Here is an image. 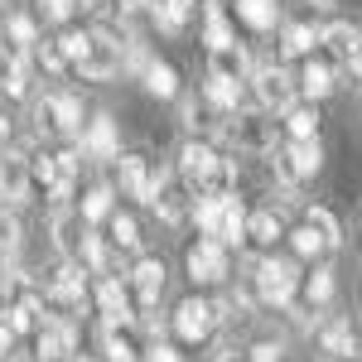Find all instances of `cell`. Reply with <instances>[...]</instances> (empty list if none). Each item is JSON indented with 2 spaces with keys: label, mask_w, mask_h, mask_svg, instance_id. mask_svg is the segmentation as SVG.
Segmentation results:
<instances>
[{
  "label": "cell",
  "mask_w": 362,
  "mask_h": 362,
  "mask_svg": "<svg viewBox=\"0 0 362 362\" xmlns=\"http://www.w3.org/2000/svg\"><path fill=\"white\" fill-rule=\"evenodd\" d=\"M49 300H58V305H68V309L83 305V266L63 261L54 276H49Z\"/></svg>",
  "instance_id": "14"
},
{
  "label": "cell",
  "mask_w": 362,
  "mask_h": 362,
  "mask_svg": "<svg viewBox=\"0 0 362 362\" xmlns=\"http://www.w3.org/2000/svg\"><path fill=\"white\" fill-rule=\"evenodd\" d=\"M29 160H20V155H0V198L5 203H25L29 194Z\"/></svg>",
  "instance_id": "12"
},
{
  "label": "cell",
  "mask_w": 362,
  "mask_h": 362,
  "mask_svg": "<svg viewBox=\"0 0 362 362\" xmlns=\"http://www.w3.org/2000/svg\"><path fill=\"white\" fill-rule=\"evenodd\" d=\"M223 203H227V198H198V208H194L198 227H203L213 242H218V227H223Z\"/></svg>",
  "instance_id": "39"
},
{
  "label": "cell",
  "mask_w": 362,
  "mask_h": 362,
  "mask_svg": "<svg viewBox=\"0 0 362 362\" xmlns=\"http://www.w3.org/2000/svg\"><path fill=\"white\" fill-rule=\"evenodd\" d=\"M300 92L314 97V102L329 97V92H334V63H329V58H309L305 73H300Z\"/></svg>",
  "instance_id": "21"
},
{
  "label": "cell",
  "mask_w": 362,
  "mask_h": 362,
  "mask_svg": "<svg viewBox=\"0 0 362 362\" xmlns=\"http://www.w3.org/2000/svg\"><path fill=\"white\" fill-rule=\"evenodd\" d=\"M218 362H232V358H227V353H223V358H218Z\"/></svg>",
  "instance_id": "56"
},
{
  "label": "cell",
  "mask_w": 362,
  "mask_h": 362,
  "mask_svg": "<svg viewBox=\"0 0 362 362\" xmlns=\"http://www.w3.org/2000/svg\"><path fill=\"white\" fill-rule=\"evenodd\" d=\"M145 5H155V0H121V15H140Z\"/></svg>",
  "instance_id": "50"
},
{
  "label": "cell",
  "mask_w": 362,
  "mask_h": 362,
  "mask_svg": "<svg viewBox=\"0 0 362 362\" xmlns=\"http://www.w3.org/2000/svg\"><path fill=\"white\" fill-rule=\"evenodd\" d=\"M290 237H295V251H300V256H319V251H324V242H319L314 227H300V232H290Z\"/></svg>",
  "instance_id": "45"
},
{
  "label": "cell",
  "mask_w": 362,
  "mask_h": 362,
  "mask_svg": "<svg viewBox=\"0 0 362 362\" xmlns=\"http://www.w3.org/2000/svg\"><path fill=\"white\" fill-rule=\"evenodd\" d=\"M10 338H15V334H10V329H0V358L10 353Z\"/></svg>",
  "instance_id": "53"
},
{
  "label": "cell",
  "mask_w": 362,
  "mask_h": 362,
  "mask_svg": "<svg viewBox=\"0 0 362 362\" xmlns=\"http://www.w3.org/2000/svg\"><path fill=\"white\" fill-rule=\"evenodd\" d=\"M83 223L78 218H68V213H54V242H58V251H78L83 247Z\"/></svg>",
  "instance_id": "32"
},
{
  "label": "cell",
  "mask_w": 362,
  "mask_h": 362,
  "mask_svg": "<svg viewBox=\"0 0 362 362\" xmlns=\"http://www.w3.org/2000/svg\"><path fill=\"white\" fill-rule=\"evenodd\" d=\"M102 343H107V362H140L136 358V343H131L126 334H116V324L102 329Z\"/></svg>",
  "instance_id": "37"
},
{
  "label": "cell",
  "mask_w": 362,
  "mask_h": 362,
  "mask_svg": "<svg viewBox=\"0 0 362 362\" xmlns=\"http://www.w3.org/2000/svg\"><path fill=\"white\" fill-rule=\"evenodd\" d=\"M251 362H280V348L276 343H256L251 348Z\"/></svg>",
  "instance_id": "49"
},
{
  "label": "cell",
  "mask_w": 362,
  "mask_h": 362,
  "mask_svg": "<svg viewBox=\"0 0 362 362\" xmlns=\"http://www.w3.org/2000/svg\"><path fill=\"white\" fill-rule=\"evenodd\" d=\"M97 305H102V314H107V324H126L131 319V300H126V285L116 276H107L102 285H97Z\"/></svg>",
  "instance_id": "18"
},
{
  "label": "cell",
  "mask_w": 362,
  "mask_h": 362,
  "mask_svg": "<svg viewBox=\"0 0 362 362\" xmlns=\"http://www.w3.org/2000/svg\"><path fill=\"white\" fill-rule=\"evenodd\" d=\"M150 203H155V213H160V218H165L169 227H174V223H184V218H189V189H179V184H169L165 174H155V198H150Z\"/></svg>",
  "instance_id": "11"
},
{
  "label": "cell",
  "mask_w": 362,
  "mask_h": 362,
  "mask_svg": "<svg viewBox=\"0 0 362 362\" xmlns=\"http://www.w3.org/2000/svg\"><path fill=\"white\" fill-rule=\"evenodd\" d=\"M314 44H324V29H319V25H290V29H285V44H280V49L295 58V54H309Z\"/></svg>",
  "instance_id": "28"
},
{
  "label": "cell",
  "mask_w": 362,
  "mask_h": 362,
  "mask_svg": "<svg viewBox=\"0 0 362 362\" xmlns=\"http://www.w3.org/2000/svg\"><path fill=\"white\" fill-rule=\"evenodd\" d=\"M83 256H87V266H92L97 276H107V266H112V256H107V247H102V242H97L92 232L83 237Z\"/></svg>",
  "instance_id": "43"
},
{
  "label": "cell",
  "mask_w": 362,
  "mask_h": 362,
  "mask_svg": "<svg viewBox=\"0 0 362 362\" xmlns=\"http://www.w3.org/2000/svg\"><path fill=\"white\" fill-rule=\"evenodd\" d=\"M324 353L353 358V324H329V329H324Z\"/></svg>",
  "instance_id": "38"
},
{
  "label": "cell",
  "mask_w": 362,
  "mask_h": 362,
  "mask_svg": "<svg viewBox=\"0 0 362 362\" xmlns=\"http://www.w3.org/2000/svg\"><path fill=\"white\" fill-rule=\"evenodd\" d=\"M34 121H39L44 136H78L83 140V107H78V97H44L34 107Z\"/></svg>",
  "instance_id": "4"
},
{
  "label": "cell",
  "mask_w": 362,
  "mask_h": 362,
  "mask_svg": "<svg viewBox=\"0 0 362 362\" xmlns=\"http://www.w3.org/2000/svg\"><path fill=\"white\" fill-rule=\"evenodd\" d=\"M213 324H218V305H208V300H184L174 309V334L184 343H203L213 334Z\"/></svg>",
  "instance_id": "8"
},
{
  "label": "cell",
  "mask_w": 362,
  "mask_h": 362,
  "mask_svg": "<svg viewBox=\"0 0 362 362\" xmlns=\"http://www.w3.org/2000/svg\"><path fill=\"white\" fill-rule=\"evenodd\" d=\"M295 261H285V256H266L261 266H256V295L266 300V305H290V295H295Z\"/></svg>",
  "instance_id": "5"
},
{
  "label": "cell",
  "mask_w": 362,
  "mask_h": 362,
  "mask_svg": "<svg viewBox=\"0 0 362 362\" xmlns=\"http://www.w3.org/2000/svg\"><path fill=\"white\" fill-rule=\"evenodd\" d=\"M107 213H112V189L107 184H92L87 198H83V223H102Z\"/></svg>",
  "instance_id": "36"
},
{
  "label": "cell",
  "mask_w": 362,
  "mask_h": 362,
  "mask_svg": "<svg viewBox=\"0 0 362 362\" xmlns=\"http://www.w3.org/2000/svg\"><path fill=\"white\" fill-rule=\"evenodd\" d=\"M0 87H5L10 97H25L29 92V54H10L5 73H0Z\"/></svg>",
  "instance_id": "27"
},
{
  "label": "cell",
  "mask_w": 362,
  "mask_h": 362,
  "mask_svg": "<svg viewBox=\"0 0 362 362\" xmlns=\"http://www.w3.org/2000/svg\"><path fill=\"white\" fill-rule=\"evenodd\" d=\"M223 136L237 145V150H271L276 155V121H266V116H232L223 126Z\"/></svg>",
  "instance_id": "7"
},
{
  "label": "cell",
  "mask_w": 362,
  "mask_h": 362,
  "mask_svg": "<svg viewBox=\"0 0 362 362\" xmlns=\"http://www.w3.org/2000/svg\"><path fill=\"white\" fill-rule=\"evenodd\" d=\"M39 63H44L49 73H58V68L68 63V54H63V44H49V39H44V44H39Z\"/></svg>",
  "instance_id": "46"
},
{
  "label": "cell",
  "mask_w": 362,
  "mask_h": 362,
  "mask_svg": "<svg viewBox=\"0 0 362 362\" xmlns=\"http://www.w3.org/2000/svg\"><path fill=\"white\" fill-rule=\"evenodd\" d=\"M309 5H334V0H309Z\"/></svg>",
  "instance_id": "54"
},
{
  "label": "cell",
  "mask_w": 362,
  "mask_h": 362,
  "mask_svg": "<svg viewBox=\"0 0 362 362\" xmlns=\"http://www.w3.org/2000/svg\"><path fill=\"white\" fill-rule=\"evenodd\" d=\"M121 63H126V54H121V44H116L112 29H87V54L83 63H78V73L83 78H92V83H102V78H112V73H121Z\"/></svg>",
  "instance_id": "2"
},
{
  "label": "cell",
  "mask_w": 362,
  "mask_h": 362,
  "mask_svg": "<svg viewBox=\"0 0 362 362\" xmlns=\"http://www.w3.org/2000/svg\"><path fill=\"white\" fill-rule=\"evenodd\" d=\"M121 184H126V194L131 198H155V174L145 169V160L140 155H121Z\"/></svg>",
  "instance_id": "19"
},
{
  "label": "cell",
  "mask_w": 362,
  "mask_h": 362,
  "mask_svg": "<svg viewBox=\"0 0 362 362\" xmlns=\"http://www.w3.org/2000/svg\"><path fill=\"white\" fill-rule=\"evenodd\" d=\"M140 362H179V353H174V348H165V343H150Z\"/></svg>",
  "instance_id": "47"
},
{
  "label": "cell",
  "mask_w": 362,
  "mask_h": 362,
  "mask_svg": "<svg viewBox=\"0 0 362 362\" xmlns=\"http://www.w3.org/2000/svg\"><path fill=\"white\" fill-rule=\"evenodd\" d=\"M78 5H97V0H78Z\"/></svg>",
  "instance_id": "55"
},
{
  "label": "cell",
  "mask_w": 362,
  "mask_h": 362,
  "mask_svg": "<svg viewBox=\"0 0 362 362\" xmlns=\"http://www.w3.org/2000/svg\"><path fill=\"white\" fill-rule=\"evenodd\" d=\"M0 251H5V256H15V251H20V218H15V213H5V208H0Z\"/></svg>",
  "instance_id": "41"
},
{
  "label": "cell",
  "mask_w": 362,
  "mask_h": 362,
  "mask_svg": "<svg viewBox=\"0 0 362 362\" xmlns=\"http://www.w3.org/2000/svg\"><path fill=\"white\" fill-rule=\"evenodd\" d=\"M5 39H10L15 54H29V49L39 44V39H34V20H29V15H10V20H5Z\"/></svg>",
  "instance_id": "30"
},
{
  "label": "cell",
  "mask_w": 362,
  "mask_h": 362,
  "mask_svg": "<svg viewBox=\"0 0 362 362\" xmlns=\"http://www.w3.org/2000/svg\"><path fill=\"white\" fill-rule=\"evenodd\" d=\"M280 15V0H237V20H247L251 29H271Z\"/></svg>",
  "instance_id": "24"
},
{
  "label": "cell",
  "mask_w": 362,
  "mask_h": 362,
  "mask_svg": "<svg viewBox=\"0 0 362 362\" xmlns=\"http://www.w3.org/2000/svg\"><path fill=\"white\" fill-rule=\"evenodd\" d=\"M0 155H10V126H5V116H0Z\"/></svg>",
  "instance_id": "51"
},
{
  "label": "cell",
  "mask_w": 362,
  "mask_h": 362,
  "mask_svg": "<svg viewBox=\"0 0 362 362\" xmlns=\"http://www.w3.org/2000/svg\"><path fill=\"white\" fill-rule=\"evenodd\" d=\"M189 276H194L198 285L223 280L227 276V247H223V242H213V237L194 242V247H189Z\"/></svg>",
  "instance_id": "9"
},
{
  "label": "cell",
  "mask_w": 362,
  "mask_h": 362,
  "mask_svg": "<svg viewBox=\"0 0 362 362\" xmlns=\"http://www.w3.org/2000/svg\"><path fill=\"white\" fill-rule=\"evenodd\" d=\"M83 155L87 160H116V155H121V140H116L112 116H97V121L83 131Z\"/></svg>",
  "instance_id": "10"
},
{
  "label": "cell",
  "mask_w": 362,
  "mask_h": 362,
  "mask_svg": "<svg viewBox=\"0 0 362 362\" xmlns=\"http://www.w3.org/2000/svg\"><path fill=\"white\" fill-rule=\"evenodd\" d=\"M194 0H160V5H155V20H160V29H165V34H184V29H189V20H194Z\"/></svg>",
  "instance_id": "23"
},
{
  "label": "cell",
  "mask_w": 362,
  "mask_h": 362,
  "mask_svg": "<svg viewBox=\"0 0 362 362\" xmlns=\"http://www.w3.org/2000/svg\"><path fill=\"white\" fill-rule=\"evenodd\" d=\"M305 227H314V232H319L324 251H334V247H338V218L329 213V208H305Z\"/></svg>",
  "instance_id": "29"
},
{
  "label": "cell",
  "mask_w": 362,
  "mask_h": 362,
  "mask_svg": "<svg viewBox=\"0 0 362 362\" xmlns=\"http://www.w3.org/2000/svg\"><path fill=\"white\" fill-rule=\"evenodd\" d=\"M319 169H324V145H319V140H290L285 150H276V174L285 184L314 179Z\"/></svg>",
  "instance_id": "3"
},
{
  "label": "cell",
  "mask_w": 362,
  "mask_h": 362,
  "mask_svg": "<svg viewBox=\"0 0 362 362\" xmlns=\"http://www.w3.org/2000/svg\"><path fill=\"white\" fill-rule=\"evenodd\" d=\"M251 83H256V102H261V112H290V107H295L300 83H295L285 68H276V63H271V68H261Z\"/></svg>",
  "instance_id": "6"
},
{
  "label": "cell",
  "mask_w": 362,
  "mask_h": 362,
  "mask_svg": "<svg viewBox=\"0 0 362 362\" xmlns=\"http://www.w3.org/2000/svg\"><path fill=\"white\" fill-rule=\"evenodd\" d=\"M247 237L256 242V247H276L280 237H285V227H280V218L266 208V213H251V223H247Z\"/></svg>",
  "instance_id": "25"
},
{
  "label": "cell",
  "mask_w": 362,
  "mask_h": 362,
  "mask_svg": "<svg viewBox=\"0 0 362 362\" xmlns=\"http://www.w3.org/2000/svg\"><path fill=\"white\" fill-rule=\"evenodd\" d=\"M358 29L348 25V20H334V25L324 29V54H329V63H343V68H348V63H353V54H358Z\"/></svg>",
  "instance_id": "15"
},
{
  "label": "cell",
  "mask_w": 362,
  "mask_h": 362,
  "mask_svg": "<svg viewBox=\"0 0 362 362\" xmlns=\"http://www.w3.org/2000/svg\"><path fill=\"white\" fill-rule=\"evenodd\" d=\"M5 329H10V334H39V329H44V319H39V300L29 295V300L5 305Z\"/></svg>",
  "instance_id": "22"
},
{
  "label": "cell",
  "mask_w": 362,
  "mask_h": 362,
  "mask_svg": "<svg viewBox=\"0 0 362 362\" xmlns=\"http://www.w3.org/2000/svg\"><path fill=\"white\" fill-rule=\"evenodd\" d=\"M145 92H150V97H174V92H179L174 68H169V63H150V68H145Z\"/></svg>",
  "instance_id": "31"
},
{
  "label": "cell",
  "mask_w": 362,
  "mask_h": 362,
  "mask_svg": "<svg viewBox=\"0 0 362 362\" xmlns=\"http://www.w3.org/2000/svg\"><path fill=\"white\" fill-rule=\"evenodd\" d=\"M58 44H63L68 63H83V54H87V29H73V34H63Z\"/></svg>",
  "instance_id": "44"
},
{
  "label": "cell",
  "mask_w": 362,
  "mask_h": 362,
  "mask_svg": "<svg viewBox=\"0 0 362 362\" xmlns=\"http://www.w3.org/2000/svg\"><path fill=\"white\" fill-rule=\"evenodd\" d=\"M203 44H208V54H223V49H232L237 39H232V25H227L223 5H213L208 0V10H203Z\"/></svg>",
  "instance_id": "20"
},
{
  "label": "cell",
  "mask_w": 362,
  "mask_h": 362,
  "mask_svg": "<svg viewBox=\"0 0 362 362\" xmlns=\"http://www.w3.org/2000/svg\"><path fill=\"white\" fill-rule=\"evenodd\" d=\"M305 295H309V305H329L334 300V271L329 266H314L305 280Z\"/></svg>",
  "instance_id": "35"
},
{
  "label": "cell",
  "mask_w": 362,
  "mask_h": 362,
  "mask_svg": "<svg viewBox=\"0 0 362 362\" xmlns=\"http://www.w3.org/2000/svg\"><path fill=\"white\" fill-rule=\"evenodd\" d=\"M112 242L116 247H140V223L131 213H112Z\"/></svg>",
  "instance_id": "40"
},
{
  "label": "cell",
  "mask_w": 362,
  "mask_h": 362,
  "mask_svg": "<svg viewBox=\"0 0 362 362\" xmlns=\"http://www.w3.org/2000/svg\"><path fill=\"white\" fill-rule=\"evenodd\" d=\"M73 5H78V0H44V15H49V20H68Z\"/></svg>",
  "instance_id": "48"
},
{
  "label": "cell",
  "mask_w": 362,
  "mask_h": 362,
  "mask_svg": "<svg viewBox=\"0 0 362 362\" xmlns=\"http://www.w3.org/2000/svg\"><path fill=\"white\" fill-rule=\"evenodd\" d=\"M247 309H251L247 295H223V300H218V314H223L227 324H247Z\"/></svg>",
  "instance_id": "42"
},
{
  "label": "cell",
  "mask_w": 362,
  "mask_h": 362,
  "mask_svg": "<svg viewBox=\"0 0 362 362\" xmlns=\"http://www.w3.org/2000/svg\"><path fill=\"white\" fill-rule=\"evenodd\" d=\"M203 97L218 107V112H227V116H237V83H223V78H208L203 83Z\"/></svg>",
  "instance_id": "34"
},
{
  "label": "cell",
  "mask_w": 362,
  "mask_h": 362,
  "mask_svg": "<svg viewBox=\"0 0 362 362\" xmlns=\"http://www.w3.org/2000/svg\"><path fill=\"white\" fill-rule=\"evenodd\" d=\"M68 353H73V324L44 319V329H39V358L44 362H63Z\"/></svg>",
  "instance_id": "16"
},
{
  "label": "cell",
  "mask_w": 362,
  "mask_h": 362,
  "mask_svg": "<svg viewBox=\"0 0 362 362\" xmlns=\"http://www.w3.org/2000/svg\"><path fill=\"white\" fill-rule=\"evenodd\" d=\"M251 73V58L242 44H232V49H223V54H208V78H223V83H247Z\"/></svg>",
  "instance_id": "13"
},
{
  "label": "cell",
  "mask_w": 362,
  "mask_h": 362,
  "mask_svg": "<svg viewBox=\"0 0 362 362\" xmlns=\"http://www.w3.org/2000/svg\"><path fill=\"white\" fill-rule=\"evenodd\" d=\"M179 179H184V189L198 194V198H227L232 194V179H237V165L223 160L213 145L189 140V145L179 150Z\"/></svg>",
  "instance_id": "1"
},
{
  "label": "cell",
  "mask_w": 362,
  "mask_h": 362,
  "mask_svg": "<svg viewBox=\"0 0 362 362\" xmlns=\"http://www.w3.org/2000/svg\"><path fill=\"white\" fill-rule=\"evenodd\" d=\"M285 126H290L295 140H319L314 136V131H319V112H314V107H290V112H285Z\"/></svg>",
  "instance_id": "33"
},
{
  "label": "cell",
  "mask_w": 362,
  "mask_h": 362,
  "mask_svg": "<svg viewBox=\"0 0 362 362\" xmlns=\"http://www.w3.org/2000/svg\"><path fill=\"white\" fill-rule=\"evenodd\" d=\"M348 68H353V78H362V39H358V54H353V63H348Z\"/></svg>",
  "instance_id": "52"
},
{
  "label": "cell",
  "mask_w": 362,
  "mask_h": 362,
  "mask_svg": "<svg viewBox=\"0 0 362 362\" xmlns=\"http://www.w3.org/2000/svg\"><path fill=\"white\" fill-rule=\"evenodd\" d=\"M78 362H92V358H78Z\"/></svg>",
  "instance_id": "57"
},
{
  "label": "cell",
  "mask_w": 362,
  "mask_h": 362,
  "mask_svg": "<svg viewBox=\"0 0 362 362\" xmlns=\"http://www.w3.org/2000/svg\"><path fill=\"white\" fill-rule=\"evenodd\" d=\"M247 213H242V203H237V198H227L223 203V227H218V242H223V247H232V242H242V237H247Z\"/></svg>",
  "instance_id": "26"
},
{
  "label": "cell",
  "mask_w": 362,
  "mask_h": 362,
  "mask_svg": "<svg viewBox=\"0 0 362 362\" xmlns=\"http://www.w3.org/2000/svg\"><path fill=\"white\" fill-rule=\"evenodd\" d=\"M131 280H136V295H140V305L150 309V305H160V290H165V261H140L136 271H131Z\"/></svg>",
  "instance_id": "17"
}]
</instances>
